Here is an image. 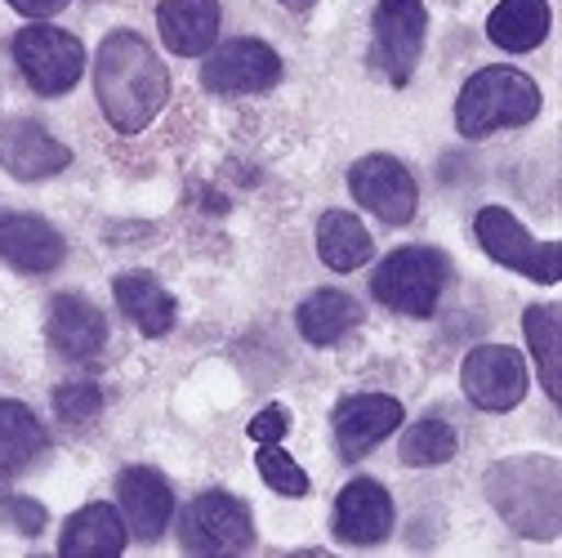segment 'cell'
<instances>
[{
  "label": "cell",
  "instance_id": "1",
  "mask_svg": "<svg viewBox=\"0 0 562 558\" xmlns=\"http://www.w3.org/2000/svg\"><path fill=\"white\" fill-rule=\"evenodd\" d=\"M94 94L116 134H138L166 108L170 72L144 36L130 27H116L103 36L99 58H94Z\"/></svg>",
  "mask_w": 562,
  "mask_h": 558
},
{
  "label": "cell",
  "instance_id": "2",
  "mask_svg": "<svg viewBox=\"0 0 562 558\" xmlns=\"http://www.w3.org/2000/svg\"><path fill=\"white\" fill-rule=\"evenodd\" d=\"M486 501L527 540H553L562 523L558 460L553 456H509L486 469Z\"/></svg>",
  "mask_w": 562,
  "mask_h": 558
},
{
  "label": "cell",
  "instance_id": "3",
  "mask_svg": "<svg viewBox=\"0 0 562 558\" xmlns=\"http://www.w3.org/2000/svg\"><path fill=\"white\" fill-rule=\"evenodd\" d=\"M536 116H540V86L509 63L477 67L456 99V130L464 138L518 130V125H531Z\"/></svg>",
  "mask_w": 562,
  "mask_h": 558
},
{
  "label": "cell",
  "instance_id": "4",
  "mask_svg": "<svg viewBox=\"0 0 562 558\" xmlns=\"http://www.w3.org/2000/svg\"><path fill=\"white\" fill-rule=\"evenodd\" d=\"M447 255L434 250V246H402L393 250L375 277H371V295L393 309V313H406V317H434L438 313V300H442V287H447Z\"/></svg>",
  "mask_w": 562,
  "mask_h": 558
},
{
  "label": "cell",
  "instance_id": "5",
  "mask_svg": "<svg viewBox=\"0 0 562 558\" xmlns=\"http://www.w3.org/2000/svg\"><path fill=\"white\" fill-rule=\"evenodd\" d=\"M10 49H14L23 81L45 99L67 94L86 72V45L72 32L54 27V23H32V27L14 32Z\"/></svg>",
  "mask_w": 562,
  "mask_h": 558
},
{
  "label": "cell",
  "instance_id": "6",
  "mask_svg": "<svg viewBox=\"0 0 562 558\" xmlns=\"http://www.w3.org/2000/svg\"><path fill=\"white\" fill-rule=\"evenodd\" d=\"M473 233L477 246L496 259L501 268H514L540 287H558L562 277V246L558 242H536L518 215H509L505 205H482L473 215Z\"/></svg>",
  "mask_w": 562,
  "mask_h": 558
},
{
  "label": "cell",
  "instance_id": "7",
  "mask_svg": "<svg viewBox=\"0 0 562 558\" xmlns=\"http://www.w3.org/2000/svg\"><path fill=\"white\" fill-rule=\"evenodd\" d=\"M425 36H429L425 0H380L371 14V63L393 86H406L415 77L419 54H425Z\"/></svg>",
  "mask_w": 562,
  "mask_h": 558
},
{
  "label": "cell",
  "instance_id": "8",
  "mask_svg": "<svg viewBox=\"0 0 562 558\" xmlns=\"http://www.w3.org/2000/svg\"><path fill=\"white\" fill-rule=\"evenodd\" d=\"M179 545L188 554H246L255 545V518L228 492H201L179 518Z\"/></svg>",
  "mask_w": 562,
  "mask_h": 558
},
{
  "label": "cell",
  "instance_id": "9",
  "mask_svg": "<svg viewBox=\"0 0 562 558\" xmlns=\"http://www.w3.org/2000/svg\"><path fill=\"white\" fill-rule=\"evenodd\" d=\"M281 81V58L268 41L237 36L205 54L201 63V86L210 94H259Z\"/></svg>",
  "mask_w": 562,
  "mask_h": 558
},
{
  "label": "cell",
  "instance_id": "10",
  "mask_svg": "<svg viewBox=\"0 0 562 558\" xmlns=\"http://www.w3.org/2000/svg\"><path fill=\"white\" fill-rule=\"evenodd\" d=\"M460 384L482 411H514L527 398V362L509 344H477L460 362Z\"/></svg>",
  "mask_w": 562,
  "mask_h": 558
},
{
  "label": "cell",
  "instance_id": "11",
  "mask_svg": "<svg viewBox=\"0 0 562 558\" xmlns=\"http://www.w3.org/2000/svg\"><path fill=\"white\" fill-rule=\"evenodd\" d=\"M348 192H353L375 220H384L393 228L411 224L415 205H419L415 175L397 157H389V153H371V157L348 166Z\"/></svg>",
  "mask_w": 562,
  "mask_h": 558
},
{
  "label": "cell",
  "instance_id": "12",
  "mask_svg": "<svg viewBox=\"0 0 562 558\" xmlns=\"http://www.w3.org/2000/svg\"><path fill=\"white\" fill-rule=\"evenodd\" d=\"M402 402L393 393H358V398H344L330 415V429H335V447L344 460H362L371 447H380L389 434L402 429Z\"/></svg>",
  "mask_w": 562,
  "mask_h": 558
},
{
  "label": "cell",
  "instance_id": "13",
  "mask_svg": "<svg viewBox=\"0 0 562 558\" xmlns=\"http://www.w3.org/2000/svg\"><path fill=\"white\" fill-rule=\"evenodd\" d=\"M0 166L23 183H36V179L63 175L72 166V153H67V144H58L41 121L14 116V121L0 125Z\"/></svg>",
  "mask_w": 562,
  "mask_h": 558
},
{
  "label": "cell",
  "instance_id": "14",
  "mask_svg": "<svg viewBox=\"0 0 562 558\" xmlns=\"http://www.w3.org/2000/svg\"><path fill=\"white\" fill-rule=\"evenodd\" d=\"M116 501H121V518L125 532L134 540H157L175 514V492L166 473H157L153 465H130L116 478Z\"/></svg>",
  "mask_w": 562,
  "mask_h": 558
},
{
  "label": "cell",
  "instance_id": "15",
  "mask_svg": "<svg viewBox=\"0 0 562 558\" xmlns=\"http://www.w3.org/2000/svg\"><path fill=\"white\" fill-rule=\"evenodd\" d=\"M393 532V496L375 478H353L335 496V536L344 545H380Z\"/></svg>",
  "mask_w": 562,
  "mask_h": 558
},
{
  "label": "cell",
  "instance_id": "16",
  "mask_svg": "<svg viewBox=\"0 0 562 558\" xmlns=\"http://www.w3.org/2000/svg\"><path fill=\"white\" fill-rule=\"evenodd\" d=\"M45 335L49 344L58 348L63 358H72V362H90L103 354V344H108V317L86 300V295H72V291H63L49 300V317H45Z\"/></svg>",
  "mask_w": 562,
  "mask_h": 558
},
{
  "label": "cell",
  "instance_id": "17",
  "mask_svg": "<svg viewBox=\"0 0 562 558\" xmlns=\"http://www.w3.org/2000/svg\"><path fill=\"white\" fill-rule=\"evenodd\" d=\"M224 10L220 0H161L157 5V32L170 54L179 58H201L220 41Z\"/></svg>",
  "mask_w": 562,
  "mask_h": 558
},
{
  "label": "cell",
  "instance_id": "18",
  "mask_svg": "<svg viewBox=\"0 0 562 558\" xmlns=\"http://www.w3.org/2000/svg\"><path fill=\"white\" fill-rule=\"evenodd\" d=\"M67 255V242L41 215H0V259L19 272H54Z\"/></svg>",
  "mask_w": 562,
  "mask_h": 558
},
{
  "label": "cell",
  "instance_id": "19",
  "mask_svg": "<svg viewBox=\"0 0 562 558\" xmlns=\"http://www.w3.org/2000/svg\"><path fill=\"white\" fill-rule=\"evenodd\" d=\"M125 518L103 505V501H90L86 510H77L67 518L63 536H58V554L63 558H116L125 549Z\"/></svg>",
  "mask_w": 562,
  "mask_h": 558
},
{
  "label": "cell",
  "instance_id": "20",
  "mask_svg": "<svg viewBox=\"0 0 562 558\" xmlns=\"http://www.w3.org/2000/svg\"><path fill=\"white\" fill-rule=\"evenodd\" d=\"M112 295H116V309L148 339H161L175 331V295L153 272H121L112 282Z\"/></svg>",
  "mask_w": 562,
  "mask_h": 558
},
{
  "label": "cell",
  "instance_id": "21",
  "mask_svg": "<svg viewBox=\"0 0 562 558\" xmlns=\"http://www.w3.org/2000/svg\"><path fill=\"white\" fill-rule=\"evenodd\" d=\"M549 27H553L549 0H501L486 14V41L505 54H531L536 45H544Z\"/></svg>",
  "mask_w": 562,
  "mask_h": 558
},
{
  "label": "cell",
  "instance_id": "22",
  "mask_svg": "<svg viewBox=\"0 0 562 558\" xmlns=\"http://www.w3.org/2000/svg\"><path fill=\"white\" fill-rule=\"evenodd\" d=\"M362 317H367V309L348 295V291H313L304 304H300V313H295V322H300V335L308 339V344H317V348H330V344H339L348 331H358L362 326Z\"/></svg>",
  "mask_w": 562,
  "mask_h": 558
},
{
  "label": "cell",
  "instance_id": "23",
  "mask_svg": "<svg viewBox=\"0 0 562 558\" xmlns=\"http://www.w3.org/2000/svg\"><path fill=\"white\" fill-rule=\"evenodd\" d=\"M371 255H375V242H371V233L358 215L326 211L317 220V259L330 272H358V268H367Z\"/></svg>",
  "mask_w": 562,
  "mask_h": 558
},
{
  "label": "cell",
  "instance_id": "24",
  "mask_svg": "<svg viewBox=\"0 0 562 558\" xmlns=\"http://www.w3.org/2000/svg\"><path fill=\"white\" fill-rule=\"evenodd\" d=\"M49 451V434L36 421V411L19 398H0V465L27 469Z\"/></svg>",
  "mask_w": 562,
  "mask_h": 558
},
{
  "label": "cell",
  "instance_id": "25",
  "mask_svg": "<svg viewBox=\"0 0 562 558\" xmlns=\"http://www.w3.org/2000/svg\"><path fill=\"white\" fill-rule=\"evenodd\" d=\"M522 331H527V344H531V358H536V371H540L549 402H562V358H558L562 309L558 304H531L522 313Z\"/></svg>",
  "mask_w": 562,
  "mask_h": 558
},
{
  "label": "cell",
  "instance_id": "26",
  "mask_svg": "<svg viewBox=\"0 0 562 558\" xmlns=\"http://www.w3.org/2000/svg\"><path fill=\"white\" fill-rule=\"evenodd\" d=\"M456 451H460V438H456V429H451L447 421H415V425L402 434V447H397L402 465H411V469L447 465Z\"/></svg>",
  "mask_w": 562,
  "mask_h": 558
},
{
  "label": "cell",
  "instance_id": "27",
  "mask_svg": "<svg viewBox=\"0 0 562 558\" xmlns=\"http://www.w3.org/2000/svg\"><path fill=\"white\" fill-rule=\"evenodd\" d=\"M255 469H259V478L272 487L277 496H308V473L295 465V456H286L277 443H259V451H255Z\"/></svg>",
  "mask_w": 562,
  "mask_h": 558
},
{
  "label": "cell",
  "instance_id": "28",
  "mask_svg": "<svg viewBox=\"0 0 562 558\" xmlns=\"http://www.w3.org/2000/svg\"><path fill=\"white\" fill-rule=\"evenodd\" d=\"M54 411H58L63 425H90L103 411V393L94 380H67L54 389Z\"/></svg>",
  "mask_w": 562,
  "mask_h": 558
},
{
  "label": "cell",
  "instance_id": "29",
  "mask_svg": "<svg viewBox=\"0 0 562 558\" xmlns=\"http://www.w3.org/2000/svg\"><path fill=\"white\" fill-rule=\"evenodd\" d=\"M286 429H291V415H286V406H263L259 415H255V421L246 425V434H250V443L259 447V443H281V438H286Z\"/></svg>",
  "mask_w": 562,
  "mask_h": 558
},
{
  "label": "cell",
  "instance_id": "30",
  "mask_svg": "<svg viewBox=\"0 0 562 558\" xmlns=\"http://www.w3.org/2000/svg\"><path fill=\"white\" fill-rule=\"evenodd\" d=\"M0 514H5L23 536H36L45 527V505L41 501H27V496H10V501H0Z\"/></svg>",
  "mask_w": 562,
  "mask_h": 558
},
{
  "label": "cell",
  "instance_id": "31",
  "mask_svg": "<svg viewBox=\"0 0 562 558\" xmlns=\"http://www.w3.org/2000/svg\"><path fill=\"white\" fill-rule=\"evenodd\" d=\"M10 10H19L23 19H36V23H45V19H54L58 10H67V0H5Z\"/></svg>",
  "mask_w": 562,
  "mask_h": 558
},
{
  "label": "cell",
  "instance_id": "32",
  "mask_svg": "<svg viewBox=\"0 0 562 558\" xmlns=\"http://www.w3.org/2000/svg\"><path fill=\"white\" fill-rule=\"evenodd\" d=\"M277 5H286V10L304 14V10H313V5H317V0H277Z\"/></svg>",
  "mask_w": 562,
  "mask_h": 558
}]
</instances>
